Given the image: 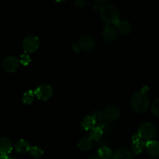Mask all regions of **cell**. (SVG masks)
Instances as JSON below:
<instances>
[{"label":"cell","mask_w":159,"mask_h":159,"mask_svg":"<svg viewBox=\"0 0 159 159\" xmlns=\"http://www.w3.org/2000/svg\"><path fill=\"white\" fill-rule=\"evenodd\" d=\"M130 105L134 112L138 113H144L148 109L150 105L148 96L145 92H138L133 95L130 100Z\"/></svg>","instance_id":"1"},{"label":"cell","mask_w":159,"mask_h":159,"mask_svg":"<svg viewBox=\"0 0 159 159\" xmlns=\"http://www.w3.org/2000/svg\"><path fill=\"white\" fill-rule=\"evenodd\" d=\"M100 16L102 21L109 25H113L119 20L118 9L113 5H107L99 8Z\"/></svg>","instance_id":"2"},{"label":"cell","mask_w":159,"mask_h":159,"mask_svg":"<svg viewBox=\"0 0 159 159\" xmlns=\"http://www.w3.org/2000/svg\"><path fill=\"white\" fill-rule=\"evenodd\" d=\"M156 127L152 123L145 122L143 123L140 126L139 129H138V134L141 139L148 142V141H152V139L156 136Z\"/></svg>","instance_id":"3"},{"label":"cell","mask_w":159,"mask_h":159,"mask_svg":"<svg viewBox=\"0 0 159 159\" xmlns=\"http://www.w3.org/2000/svg\"><path fill=\"white\" fill-rule=\"evenodd\" d=\"M40 47V40L36 36H28L23 40V48L27 54L34 53Z\"/></svg>","instance_id":"4"},{"label":"cell","mask_w":159,"mask_h":159,"mask_svg":"<svg viewBox=\"0 0 159 159\" xmlns=\"http://www.w3.org/2000/svg\"><path fill=\"white\" fill-rule=\"evenodd\" d=\"M34 93L39 99L46 101L52 97L54 94V89L48 84H41L36 89Z\"/></svg>","instance_id":"5"},{"label":"cell","mask_w":159,"mask_h":159,"mask_svg":"<svg viewBox=\"0 0 159 159\" xmlns=\"http://www.w3.org/2000/svg\"><path fill=\"white\" fill-rule=\"evenodd\" d=\"M20 66V60L14 56H7L3 59L2 67L6 71L9 73L15 72Z\"/></svg>","instance_id":"6"},{"label":"cell","mask_w":159,"mask_h":159,"mask_svg":"<svg viewBox=\"0 0 159 159\" xmlns=\"http://www.w3.org/2000/svg\"><path fill=\"white\" fill-rule=\"evenodd\" d=\"M77 45L79 49L84 51H91L96 47V41L90 35H82L78 40Z\"/></svg>","instance_id":"7"},{"label":"cell","mask_w":159,"mask_h":159,"mask_svg":"<svg viewBox=\"0 0 159 159\" xmlns=\"http://www.w3.org/2000/svg\"><path fill=\"white\" fill-rule=\"evenodd\" d=\"M120 116V110L116 106H109L104 110L103 118L108 122H114Z\"/></svg>","instance_id":"8"},{"label":"cell","mask_w":159,"mask_h":159,"mask_svg":"<svg viewBox=\"0 0 159 159\" xmlns=\"http://www.w3.org/2000/svg\"><path fill=\"white\" fill-rule=\"evenodd\" d=\"M102 37L107 42H114L118 37L117 30L113 25L106 24L102 31Z\"/></svg>","instance_id":"9"},{"label":"cell","mask_w":159,"mask_h":159,"mask_svg":"<svg viewBox=\"0 0 159 159\" xmlns=\"http://www.w3.org/2000/svg\"><path fill=\"white\" fill-rule=\"evenodd\" d=\"M146 141L141 139L138 134L134 135L132 138V143H131V148L133 152L136 155H140L141 152L144 151V148H146Z\"/></svg>","instance_id":"10"},{"label":"cell","mask_w":159,"mask_h":159,"mask_svg":"<svg viewBox=\"0 0 159 159\" xmlns=\"http://www.w3.org/2000/svg\"><path fill=\"white\" fill-rule=\"evenodd\" d=\"M116 30L123 35H129L132 32V26L127 20H118L115 23Z\"/></svg>","instance_id":"11"},{"label":"cell","mask_w":159,"mask_h":159,"mask_svg":"<svg viewBox=\"0 0 159 159\" xmlns=\"http://www.w3.org/2000/svg\"><path fill=\"white\" fill-rule=\"evenodd\" d=\"M12 150V144L8 138H0V155H9Z\"/></svg>","instance_id":"12"},{"label":"cell","mask_w":159,"mask_h":159,"mask_svg":"<svg viewBox=\"0 0 159 159\" xmlns=\"http://www.w3.org/2000/svg\"><path fill=\"white\" fill-rule=\"evenodd\" d=\"M146 148L149 155L153 158H159V141H150L146 143Z\"/></svg>","instance_id":"13"},{"label":"cell","mask_w":159,"mask_h":159,"mask_svg":"<svg viewBox=\"0 0 159 159\" xmlns=\"http://www.w3.org/2000/svg\"><path fill=\"white\" fill-rule=\"evenodd\" d=\"M113 159H133V155L129 149L120 148L113 152Z\"/></svg>","instance_id":"14"},{"label":"cell","mask_w":159,"mask_h":159,"mask_svg":"<svg viewBox=\"0 0 159 159\" xmlns=\"http://www.w3.org/2000/svg\"><path fill=\"white\" fill-rule=\"evenodd\" d=\"M14 148H15L16 152H18L20 154H24L26 152H29L30 148V145L24 139L18 140L14 144Z\"/></svg>","instance_id":"15"},{"label":"cell","mask_w":159,"mask_h":159,"mask_svg":"<svg viewBox=\"0 0 159 159\" xmlns=\"http://www.w3.org/2000/svg\"><path fill=\"white\" fill-rule=\"evenodd\" d=\"M113 152L110 148L103 146L98 150V157L100 159H113Z\"/></svg>","instance_id":"16"},{"label":"cell","mask_w":159,"mask_h":159,"mask_svg":"<svg viewBox=\"0 0 159 159\" xmlns=\"http://www.w3.org/2000/svg\"><path fill=\"white\" fill-rule=\"evenodd\" d=\"M96 120L94 119L93 116H87L84 117L82 121V127L85 129V130H92L95 127L96 124Z\"/></svg>","instance_id":"17"},{"label":"cell","mask_w":159,"mask_h":159,"mask_svg":"<svg viewBox=\"0 0 159 159\" xmlns=\"http://www.w3.org/2000/svg\"><path fill=\"white\" fill-rule=\"evenodd\" d=\"M92 145H93V142H92V139L90 138H82L78 144L79 148L83 152L89 150L92 148Z\"/></svg>","instance_id":"18"},{"label":"cell","mask_w":159,"mask_h":159,"mask_svg":"<svg viewBox=\"0 0 159 159\" xmlns=\"http://www.w3.org/2000/svg\"><path fill=\"white\" fill-rule=\"evenodd\" d=\"M103 135V130L101 127H96L90 131V138L93 141H99Z\"/></svg>","instance_id":"19"},{"label":"cell","mask_w":159,"mask_h":159,"mask_svg":"<svg viewBox=\"0 0 159 159\" xmlns=\"http://www.w3.org/2000/svg\"><path fill=\"white\" fill-rule=\"evenodd\" d=\"M35 93L32 91V90H29V91L26 92L22 96V102L26 105H30L33 103L34 100V96H35Z\"/></svg>","instance_id":"20"},{"label":"cell","mask_w":159,"mask_h":159,"mask_svg":"<svg viewBox=\"0 0 159 159\" xmlns=\"http://www.w3.org/2000/svg\"><path fill=\"white\" fill-rule=\"evenodd\" d=\"M29 153L34 158H40L43 155V151L37 146H31L29 150Z\"/></svg>","instance_id":"21"},{"label":"cell","mask_w":159,"mask_h":159,"mask_svg":"<svg viewBox=\"0 0 159 159\" xmlns=\"http://www.w3.org/2000/svg\"><path fill=\"white\" fill-rule=\"evenodd\" d=\"M19 60H20V63H21L23 65H28L30 63L31 57L29 55V54L26 53V54H22Z\"/></svg>","instance_id":"22"},{"label":"cell","mask_w":159,"mask_h":159,"mask_svg":"<svg viewBox=\"0 0 159 159\" xmlns=\"http://www.w3.org/2000/svg\"><path fill=\"white\" fill-rule=\"evenodd\" d=\"M152 110L155 116L159 117V99L154 101L152 106Z\"/></svg>","instance_id":"23"},{"label":"cell","mask_w":159,"mask_h":159,"mask_svg":"<svg viewBox=\"0 0 159 159\" xmlns=\"http://www.w3.org/2000/svg\"><path fill=\"white\" fill-rule=\"evenodd\" d=\"M93 117L96 120H101L102 117H103V113H100V112H95L94 114H93Z\"/></svg>","instance_id":"24"},{"label":"cell","mask_w":159,"mask_h":159,"mask_svg":"<svg viewBox=\"0 0 159 159\" xmlns=\"http://www.w3.org/2000/svg\"><path fill=\"white\" fill-rule=\"evenodd\" d=\"M75 3L77 6H83L86 4V0H75Z\"/></svg>","instance_id":"25"},{"label":"cell","mask_w":159,"mask_h":159,"mask_svg":"<svg viewBox=\"0 0 159 159\" xmlns=\"http://www.w3.org/2000/svg\"><path fill=\"white\" fill-rule=\"evenodd\" d=\"M2 159H14L12 156L9 155H0Z\"/></svg>","instance_id":"26"},{"label":"cell","mask_w":159,"mask_h":159,"mask_svg":"<svg viewBox=\"0 0 159 159\" xmlns=\"http://www.w3.org/2000/svg\"><path fill=\"white\" fill-rule=\"evenodd\" d=\"M107 1L108 0H96V2L99 3V4H104V3L107 2Z\"/></svg>","instance_id":"27"},{"label":"cell","mask_w":159,"mask_h":159,"mask_svg":"<svg viewBox=\"0 0 159 159\" xmlns=\"http://www.w3.org/2000/svg\"><path fill=\"white\" fill-rule=\"evenodd\" d=\"M87 159H100L98 156H95V155H92V156H89Z\"/></svg>","instance_id":"28"},{"label":"cell","mask_w":159,"mask_h":159,"mask_svg":"<svg viewBox=\"0 0 159 159\" xmlns=\"http://www.w3.org/2000/svg\"><path fill=\"white\" fill-rule=\"evenodd\" d=\"M56 2H63L65 1V0H55Z\"/></svg>","instance_id":"29"},{"label":"cell","mask_w":159,"mask_h":159,"mask_svg":"<svg viewBox=\"0 0 159 159\" xmlns=\"http://www.w3.org/2000/svg\"><path fill=\"white\" fill-rule=\"evenodd\" d=\"M150 159H155V158H150Z\"/></svg>","instance_id":"30"},{"label":"cell","mask_w":159,"mask_h":159,"mask_svg":"<svg viewBox=\"0 0 159 159\" xmlns=\"http://www.w3.org/2000/svg\"><path fill=\"white\" fill-rule=\"evenodd\" d=\"M0 159H2V158H1V156H0Z\"/></svg>","instance_id":"31"}]
</instances>
